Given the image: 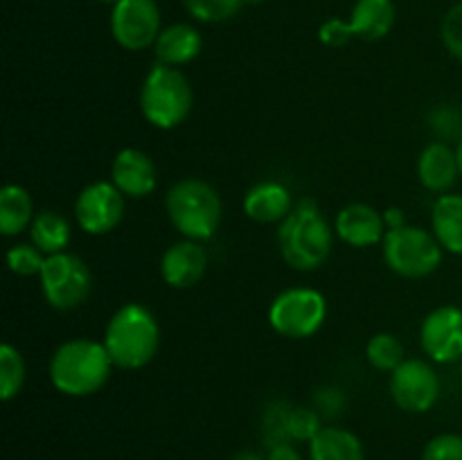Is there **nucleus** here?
I'll return each mask as SVG.
<instances>
[{
	"label": "nucleus",
	"mask_w": 462,
	"mask_h": 460,
	"mask_svg": "<svg viewBox=\"0 0 462 460\" xmlns=\"http://www.w3.org/2000/svg\"><path fill=\"white\" fill-rule=\"evenodd\" d=\"M310 460H364V445L347 428L323 427L310 442Z\"/></svg>",
	"instance_id": "412c9836"
},
{
	"label": "nucleus",
	"mask_w": 462,
	"mask_h": 460,
	"mask_svg": "<svg viewBox=\"0 0 462 460\" xmlns=\"http://www.w3.org/2000/svg\"><path fill=\"white\" fill-rule=\"evenodd\" d=\"M338 237L355 248L374 246L386 237V221L373 206L365 203H350L337 215L334 225Z\"/></svg>",
	"instance_id": "2eb2a0df"
},
{
	"label": "nucleus",
	"mask_w": 462,
	"mask_h": 460,
	"mask_svg": "<svg viewBox=\"0 0 462 460\" xmlns=\"http://www.w3.org/2000/svg\"><path fill=\"white\" fill-rule=\"evenodd\" d=\"M291 194L284 185L266 180V183H257L251 188L244 198V212L248 219L257 221V224H275V221H284V216L291 212Z\"/></svg>",
	"instance_id": "f3484780"
},
{
	"label": "nucleus",
	"mask_w": 462,
	"mask_h": 460,
	"mask_svg": "<svg viewBox=\"0 0 462 460\" xmlns=\"http://www.w3.org/2000/svg\"><path fill=\"white\" fill-rule=\"evenodd\" d=\"M30 237L32 244H34L45 257L57 255V253L66 251L68 244H70V221L63 215H59V212L43 210L34 216V221H32Z\"/></svg>",
	"instance_id": "5701e85b"
},
{
	"label": "nucleus",
	"mask_w": 462,
	"mask_h": 460,
	"mask_svg": "<svg viewBox=\"0 0 462 460\" xmlns=\"http://www.w3.org/2000/svg\"><path fill=\"white\" fill-rule=\"evenodd\" d=\"M420 183L431 192H447L454 188L458 180V161H456V149L447 143H431L424 147L418 161Z\"/></svg>",
	"instance_id": "dca6fc26"
},
{
	"label": "nucleus",
	"mask_w": 462,
	"mask_h": 460,
	"mask_svg": "<svg viewBox=\"0 0 462 460\" xmlns=\"http://www.w3.org/2000/svg\"><path fill=\"white\" fill-rule=\"evenodd\" d=\"M352 36L364 41H379L395 25L393 0H356L347 21Z\"/></svg>",
	"instance_id": "6ab92c4d"
},
{
	"label": "nucleus",
	"mask_w": 462,
	"mask_h": 460,
	"mask_svg": "<svg viewBox=\"0 0 462 460\" xmlns=\"http://www.w3.org/2000/svg\"><path fill=\"white\" fill-rule=\"evenodd\" d=\"M319 39L320 43L329 45V48H341V45H346L352 39L350 25L346 21H341V18H329L328 23L320 25Z\"/></svg>",
	"instance_id": "2f4dec72"
},
{
	"label": "nucleus",
	"mask_w": 462,
	"mask_h": 460,
	"mask_svg": "<svg viewBox=\"0 0 462 460\" xmlns=\"http://www.w3.org/2000/svg\"><path fill=\"white\" fill-rule=\"evenodd\" d=\"M266 460H302L300 451L291 445V442H280V445L269 446Z\"/></svg>",
	"instance_id": "473e14b6"
},
{
	"label": "nucleus",
	"mask_w": 462,
	"mask_h": 460,
	"mask_svg": "<svg viewBox=\"0 0 462 460\" xmlns=\"http://www.w3.org/2000/svg\"><path fill=\"white\" fill-rule=\"evenodd\" d=\"M422 460H462V436L440 433L424 446Z\"/></svg>",
	"instance_id": "c756f323"
},
{
	"label": "nucleus",
	"mask_w": 462,
	"mask_h": 460,
	"mask_svg": "<svg viewBox=\"0 0 462 460\" xmlns=\"http://www.w3.org/2000/svg\"><path fill=\"white\" fill-rule=\"evenodd\" d=\"M391 395L406 413H427L440 397L436 370L427 361L406 359L391 373Z\"/></svg>",
	"instance_id": "9b49d317"
},
{
	"label": "nucleus",
	"mask_w": 462,
	"mask_h": 460,
	"mask_svg": "<svg viewBox=\"0 0 462 460\" xmlns=\"http://www.w3.org/2000/svg\"><path fill=\"white\" fill-rule=\"evenodd\" d=\"M328 302L310 287H293L280 293L269 309V323L287 338H310L323 327Z\"/></svg>",
	"instance_id": "6e6552de"
},
{
	"label": "nucleus",
	"mask_w": 462,
	"mask_h": 460,
	"mask_svg": "<svg viewBox=\"0 0 462 460\" xmlns=\"http://www.w3.org/2000/svg\"><path fill=\"white\" fill-rule=\"evenodd\" d=\"M320 415L316 410L296 406L287 413V436L291 442H311L320 433Z\"/></svg>",
	"instance_id": "bb28decb"
},
{
	"label": "nucleus",
	"mask_w": 462,
	"mask_h": 460,
	"mask_svg": "<svg viewBox=\"0 0 462 460\" xmlns=\"http://www.w3.org/2000/svg\"><path fill=\"white\" fill-rule=\"evenodd\" d=\"M456 161H458V171L462 176V140L458 144H456Z\"/></svg>",
	"instance_id": "c9c22d12"
},
{
	"label": "nucleus",
	"mask_w": 462,
	"mask_h": 460,
	"mask_svg": "<svg viewBox=\"0 0 462 460\" xmlns=\"http://www.w3.org/2000/svg\"><path fill=\"white\" fill-rule=\"evenodd\" d=\"M429 126L433 133L447 143V140H462V111L456 106H438L429 113Z\"/></svg>",
	"instance_id": "c85d7f7f"
},
{
	"label": "nucleus",
	"mask_w": 462,
	"mask_h": 460,
	"mask_svg": "<svg viewBox=\"0 0 462 460\" xmlns=\"http://www.w3.org/2000/svg\"><path fill=\"white\" fill-rule=\"evenodd\" d=\"M208 269V255L194 239H180L171 244L161 260V275L170 287L189 289L203 278Z\"/></svg>",
	"instance_id": "4468645a"
},
{
	"label": "nucleus",
	"mask_w": 462,
	"mask_h": 460,
	"mask_svg": "<svg viewBox=\"0 0 462 460\" xmlns=\"http://www.w3.org/2000/svg\"><path fill=\"white\" fill-rule=\"evenodd\" d=\"M41 289L50 307L59 311L77 309L88 300L93 291V275L86 262L75 253H57L45 257L41 271Z\"/></svg>",
	"instance_id": "0eeeda50"
},
{
	"label": "nucleus",
	"mask_w": 462,
	"mask_h": 460,
	"mask_svg": "<svg viewBox=\"0 0 462 460\" xmlns=\"http://www.w3.org/2000/svg\"><path fill=\"white\" fill-rule=\"evenodd\" d=\"M433 235L445 251L462 255V197L440 194L433 203Z\"/></svg>",
	"instance_id": "aec40b11"
},
{
	"label": "nucleus",
	"mask_w": 462,
	"mask_h": 460,
	"mask_svg": "<svg viewBox=\"0 0 462 460\" xmlns=\"http://www.w3.org/2000/svg\"><path fill=\"white\" fill-rule=\"evenodd\" d=\"M113 370L106 345L90 338L61 343L50 359V382L68 397H88L108 382Z\"/></svg>",
	"instance_id": "f257e3e1"
},
{
	"label": "nucleus",
	"mask_w": 462,
	"mask_h": 460,
	"mask_svg": "<svg viewBox=\"0 0 462 460\" xmlns=\"http://www.w3.org/2000/svg\"><path fill=\"white\" fill-rule=\"evenodd\" d=\"M153 52H156L158 63L179 68L192 61L201 52V34L197 27L188 25V23H174L170 27H162L153 43Z\"/></svg>",
	"instance_id": "a211bd4d"
},
{
	"label": "nucleus",
	"mask_w": 462,
	"mask_h": 460,
	"mask_svg": "<svg viewBox=\"0 0 462 460\" xmlns=\"http://www.w3.org/2000/svg\"><path fill=\"white\" fill-rule=\"evenodd\" d=\"M194 93L188 77L174 66L156 63L147 72L140 90V108L156 129H174L192 111Z\"/></svg>",
	"instance_id": "39448f33"
},
{
	"label": "nucleus",
	"mask_w": 462,
	"mask_h": 460,
	"mask_svg": "<svg viewBox=\"0 0 462 460\" xmlns=\"http://www.w3.org/2000/svg\"><path fill=\"white\" fill-rule=\"evenodd\" d=\"M34 203L30 192L21 185H5L0 189V233L16 237L34 221Z\"/></svg>",
	"instance_id": "4be33fe9"
},
{
	"label": "nucleus",
	"mask_w": 462,
	"mask_h": 460,
	"mask_svg": "<svg viewBox=\"0 0 462 460\" xmlns=\"http://www.w3.org/2000/svg\"><path fill=\"white\" fill-rule=\"evenodd\" d=\"M125 216V194L108 180L86 185L75 201V219L88 235H106Z\"/></svg>",
	"instance_id": "9d476101"
},
{
	"label": "nucleus",
	"mask_w": 462,
	"mask_h": 460,
	"mask_svg": "<svg viewBox=\"0 0 462 460\" xmlns=\"http://www.w3.org/2000/svg\"><path fill=\"white\" fill-rule=\"evenodd\" d=\"M104 345L111 354L113 365L125 370H138L152 363L161 347V327L147 307L138 302L120 307L108 320Z\"/></svg>",
	"instance_id": "f03ea898"
},
{
	"label": "nucleus",
	"mask_w": 462,
	"mask_h": 460,
	"mask_svg": "<svg viewBox=\"0 0 462 460\" xmlns=\"http://www.w3.org/2000/svg\"><path fill=\"white\" fill-rule=\"evenodd\" d=\"M233 460H266V458H262V455L255 454V451H239Z\"/></svg>",
	"instance_id": "f704fd0d"
},
{
	"label": "nucleus",
	"mask_w": 462,
	"mask_h": 460,
	"mask_svg": "<svg viewBox=\"0 0 462 460\" xmlns=\"http://www.w3.org/2000/svg\"><path fill=\"white\" fill-rule=\"evenodd\" d=\"M365 356L373 363V368L382 370V373H393L406 361L404 345L400 343V338L388 332H379L370 338L368 347H365Z\"/></svg>",
	"instance_id": "b1692460"
},
{
	"label": "nucleus",
	"mask_w": 462,
	"mask_h": 460,
	"mask_svg": "<svg viewBox=\"0 0 462 460\" xmlns=\"http://www.w3.org/2000/svg\"><path fill=\"white\" fill-rule=\"evenodd\" d=\"M167 216L185 239L203 242L221 224V198L212 185L199 179H183L167 192Z\"/></svg>",
	"instance_id": "20e7f679"
},
{
	"label": "nucleus",
	"mask_w": 462,
	"mask_h": 460,
	"mask_svg": "<svg viewBox=\"0 0 462 460\" xmlns=\"http://www.w3.org/2000/svg\"><path fill=\"white\" fill-rule=\"evenodd\" d=\"M278 244L289 266L296 271H314L332 251V228L316 203L302 198L284 221H280Z\"/></svg>",
	"instance_id": "7ed1b4c3"
},
{
	"label": "nucleus",
	"mask_w": 462,
	"mask_h": 460,
	"mask_svg": "<svg viewBox=\"0 0 462 460\" xmlns=\"http://www.w3.org/2000/svg\"><path fill=\"white\" fill-rule=\"evenodd\" d=\"M183 5L197 21L224 23L242 9L244 0H183Z\"/></svg>",
	"instance_id": "a878e982"
},
{
	"label": "nucleus",
	"mask_w": 462,
	"mask_h": 460,
	"mask_svg": "<svg viewBox=\"0 0 462 460\" xmlns=\"http://www.w3.org/2000/svg\"><path fill=\"white\" fill-rule=\"evenodd\" d=\"M7 264L12 269V273L30 278V275H41L45 264V255L34 244H16V246L9 248Z\"/></svg>",
	"instance_id": "cd10ccee"
},
{
	"label": "nucleus",
	"mask_w": 462,
	"mask_h": 460,
	"mask_svg": "<svg viewBox=\"0 0 462 460\" xmlns=\"http://www.w3.org/2000/svg\"><path fill=\"white\" fill-rule=\"evenodd\" d=\"M460 374H462V359H460Z\"/></svg>",
	"instance_id": "58836bf2"
},
{
	"label": "nucleus",
	"mask_w": 462,
	"mask_h": 460,
	"mask_svg": "<svg viewBox=\"0 0 462 460\" xmlns=\"http://www.w3.org/2000/svg\"><path fill=\"white\" fill-rule=\"evenodd\" d=\"M25 383V361L14 345H0V397L14 400Z\"/></svg>",
	"instance_id": "393cba45"
},
{
	"label": "nucleus",
	"mask_w": 462,
	"mask_h": 460,
	"mask_svg": "<svg viewBox=\"0 0 462 460\" xmlns=\"http://www.w3.org/2000/svg\"><path fill=\"white\" fill-rule=\"evenodd\" d=\"M383 221H386V228L388 230L402 228V225H406L404 212H402L400 207H388V210L383 212Z\"/></svg>",
	"instance_id": "72a5a7b5"
},
{
	"label": "nucleus",
	"mask_w": 462,
	"mask_h": 460,
	"mask_svg": "<svg viewBox=\"0 0 462 460\" xmlns=\"http://www.w3.org/2000/svg\"><path fill=\"white\" fill-rule=\"evenodd\" d=\"M99 3H111V5H117L120 0H99Z\"/></svg>",
	"instance_id": "4c0bfd02"
},
{
	"label": "nucleus",
	"mask_w": 462,
	"mask_h": 460,
	"mask_svg": "<svg viewBox=\"0 0 462 460\" xmlns=\"http://www.w3.org/2000/svg\"><path fill=\"white\" fill-rule=\"evenodd\" d=\"M424 352L438 363L462 359V309L445 305L433 309L420 327Z\"/></svg>",
	"instance_id": "f8f14e48"
},
{
	"label": "nucleus",
	"mask_w": 462,
	"mask_h": 460,
	"mask_svg": "<svg viewBox=\"0 0 462 460\" xmlns=\"http://www.w3.org/2000/svg\"><path fill=\"white\" fill-rule=\"evenodd\" d=\"M262 0H244V5H260Z\"/></svg>",
	"instance_id": "e433bc0d"
},
{
	"label": "nucleus",
	"mask_w": 462,
	"mask_h": 460,
	"mask_svg": "<svg viewBox=\"0 0 462 460\" xmlns=\"http://www.w3.org/2000/svg\"><path fill=\"white\" fill-rule=\"evenodd\" d=\"M382 244L388 269L395 271L402 278L431 275L442 262V246L436 235L418 225L386 230Z\"/></svg>",
	"instance_id": "423d86ee"
},
{
	"label": "nucleus",
	"mask_w": 462,
	"mask_h": 460,
	"mask_svg": "<svg viewBox=\"0 0 462 460\" xmlns=\"http://www.w3.org/2000/svg\"><path fill=\"white\" fill-rule=\"evenodd\" d=\"M111 179L113 185L131 198L149 197L158 185L156 165L147 153L135 147H126L117 153L111 165Z\"/></svg>",
	"instance_id": "ddd939ff"
},
{
	"label": "nucleus",
	"mask_w": 462,
	"mask_h": 460,
	"mask_svg": "<svg viewBox=\"0 0 462 460\" xmlns=\"http://www.w3.org/2000/svg\"><path fill=\"white\" fill-rule=\"evenodd\" d=\"M113 39L131 52L156 43L161 27V9L156 0H120L111 14Z\"/></svg>",
	"instance_id": "1a4fd4ad"
},
{
	"label": "nucleus",
	"mask_w": 462,
	"mask_h": 460,
	"mask_svg": "<svg viewBox=\"0 0 462 460\" xmlns=\"http://www.w3.org/2000/svg\"><path fill=\"white\" fill-rule=\"evenodd\" d=\"M442 41L454 57L462 59V3L454 5L442 21Z\"/></svg>",
	"instance_id": "7c9ffc66"
}]
</instances>
